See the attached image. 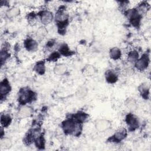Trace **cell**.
<instances>
[{"mask_svg":"<svg viewBox=\"0 0 151 151\" xmlns=\"http://www.w3.org/2000/svg\"><path fill=\"white\" fill-rule=\"evenodd\" d=\"M111 122L106 119H98L95 122V128L99 132H105L111 128Z\"/></svg>","mask_w":151,"mask_h":151,"instance_id":"obj_1","label":"cell"},{"mask_svg":"<svg viewBox=\"0 0 151 151\" xmlns=\"http://www.w3.org/2000/svg\"><path fill=\"white\" fill-rule=\"evenodd\" d=\"M149 63L148 57L146 55H143V56L139 60H137L136 61V67L139 70H144L147 67Z\"/></svg>","mask_w":151,"mask_h":151,"instance_id":"obj_2","label":"cell"},{"mask_svg":"<svg viewBox=\"0 0 151 151\" xmlns=\"http://www.w3.org/2000/svg\"><path fill=\"white\" fill-rule=\"evenodd\" d=\"M76 124L72 120H67L63 123V129L67 133H71L76 131Z\"/></svg>","mask_w":151,"mask_h":151,"instance_id":"obj_3","label":"cell"},{"mask_svg":"<svg viewBox=\"0 0 151 151\" xmlns=\"http://www.w3.org/2000/svg\"><path fill=\"white\" fill-rule=\"evenodd\" d=\"M53 18V14L50 11H43L41 15V20L43 24L46 25L50 24Z\"/></svg>","mask_w":151,"mask_h":151,"instance_id":"obj_4","label":"cell"},{"mask_svg":"<svg viewBox=\"0 0 151 151\" xmlns=\"http://www.w3.org/2000/svg\"><path fill=\"white\" fill-rule=\"evenodd\" d=\"M33 109L29 106H24L21 107L19 111V115L21 118H27L30 116L33 113Z\"/></svg>","mask_w":151,"mask_h":151,"instance_id":"obj_5","label":"cell"},{"mask_svg":"<svg viewBox=\"0 0 151 151\" xmlns=\"http://www.w3.org/2000/svg\"><path fill=\"white\" fill-rule=\"evenodd\" d=\"M67 70V66L64 64H58L54 68V72L57 75H63Z\"/></svg>","mask_w":151,"mask_h":151,"instance_id":"obj_6","label":"cell"},{"mask_svg":"<svg viewBox=\"0 0 151 151\" xmlns=\"http://www.w3.org/2000/svg\"><path fill=\"white\" fill-rule=\"evenodd\" d=\"M126 122L132 128H135L138 126V120L133 115H128L126 118Z\"/></svg>","mask_w":151,"mask_h":151,"instance_id":"obj_7","label":"cell"},{"mask_svg":"<svg viewBox=\"0 0 151 151\" xmlns=\"http://www.w3.org/2000/svg\"><path fill=\"white\" fill-rule=\"evenodd\" d=\"M87 92H88V90L86 87L81 86V87H80L79 89H77V90L76 92V95L78 98L81 99L86 96L87 94Z\"/></svg>","mask_w":151,"mask_h":151,"instance_id":"obj_8","label":"cell"},{"mask_svg":"<svg viewBox=\"0 0 151 151\" xmlns=\"http://www.w3.org/2000/svg\"><path fill=\"white\" fill-rule=\"evenodd\" d=\"M25 46H26V48L28 49V50L34 51L37 49L38 44L36 41L33 40H29L27 42Z\"/></svg>","mask_w":151,"mask_h":151,"instance_id":"obj_9","label":"cell"},{"mask_svg":"<svg viewBox=\"0 0 151 151\" xmlns=\"http://www.w3.org/2000/svg\"><path fill=\"white\" fill-rule=\"evenodd\" d=\"M126 136V131L125 129H122L118 131L115 135V138L118 141H120L123 139H124Z\"/></svg>","mask_w":151,"mask_h":151,"instance_id":"obj_10","label":"cell"},{"mask_svg":"<svg viewBox=\"0 0 151 151\" xmlns=\"http://www.w3.org/2000/svg\"><path fill=\"white\" fill-rule=\"evenodd\" d=\"M10 91V86L7 82H3L0 86V93L3 96L9 93Z\"/></svg>","mask_w":151,"mask_h":151,"instance_id":"obj_11","label":"cell"},{"mask_svg":"<svg viewBox=\"0 0 151 151\" xmlns=\"http://www.w3.org/2000/svg\"><path fill=\"white\" fill-rule=\"evenodd\" d=\"M110 56L115 60L119 59L121 56L120 50L117 47L113 48L112 49H111V51H110Z\"/></svg>","mask_w":151,"mask_h":151,"instance_id":"obj_12","label":"cell"},{"mask_svg":"<svg viewBox=\"0 0 151 151\" xmlns=\"http://www.w3.org/2000/svg\"><path fill=\"white\" fill-rule=\"evenodd\" d=\"M19 10L17 8H12L10 10H9L7 13H6V15L7 16L8 18H13V17H15L17 16H18L19 14Z\"/></svg>","mask_w":151,"mask_h":151,"instance_id":"obj_13","label":"cell"},{"mask_svg":"<svg viewBox=\"0 0 151 151\" xmlns=\"http://www.w3.org/2000/svg\"><path fill=\"white\" fill-rule=\"evenodd\" d=\"M11 145H12L11 141L9 139L4 138V139L1 140V148L2 149H6L10 148L11 147Z\"/></svg>","mask_w":151,"mask_h":151,"instance_id":"obj_14","label":"cell"},{"mask_svg":"<svg viewBox=\"0 0 151 151\" xmlns=\"http://www.w3.org/2000/svg\"><path fill=\"white\" fill-rule=\"evenodd\" d=\"M126 106L129 108V109L131 110V111H135L137 107L136 103L133 99H131L127 100Z\"/></svg>","mask_w":151,"mask_h":151,"instance_id":"obj_15","label":"cell"},{"mask_svg":"<svg viewBox=\"0 0 151 151\" xmlns=\"http://www.w3.org/2000/svg\"><path fill=\"white\" fill-rule=\"evenodd\" d=\"M106 79L110 83H114L117 80V77L113 73L108 72L106 74Z\"/></svg>","mask_w":151,"mask_h":151,"instance_id":"obj_16","label":"cell"},{"mask_svg":"<svg viewBox=\"0 0 151 151\" xmlns=\"http://www.w3.org/2000/svg\"><path fill=\"white\" fill-rule=\"evenodd\" d=\"M128 57L131 62H136L138 58V54L135 51H132L129 53Z\"/></svg>","mask_w":151,"mask_h":151,"instance_id":"obj_17","label":"cell"},{"mask_svg":"<svg viewBox=\"0 0 151 151\" xmlns=\"http://www.w3.org/2000/svg\"><path fill=\"white\" fill-rule=\"evenodd\" d=\"M36 70L40 74H42L45 71V66L43 63H38L36 66Z\"/></svg>","mask_w":151,"mask_h":151,"instance_id":"obj_18","label":"cell"},{"mask_svg":"<svg viewBox=\"0 0 151 151\" xmlns=\"http://www.w3.org/2000/svg\"><path fill=\"white\" fill-rule=\"evenodd\" d=\"M11 122V119L9 116H1V123L4 126H8Z\"/></svg>","mask_w":151,"mask_h":151,"instance_id":"obj_19","label":"cell"},{"mask_svg":"<svg viewBox=\"0 0 151 151\" xmlns=\"http://www.w3.org/2000/svg\"><path fill=\"white\" fill-rule=\"evenodd\" d=\"M60 51L63 55H67L68 53H69V50H68V47L66 44H64L61 46L60 49Z\"/></svg>","mask_w":151,"mask_h":151,"instance_id":"obj_20","label":"cell"},{"mask_svg":"<svg viewBox=\"0 0 151 151\" xmlns=\"http://www.w3.org/2000/svg\"><path fill=\"white\" fill-rule=\"evenodd\" d=\"M86 119V115L84 114V113H79L76 115V119L79 122H82L84 121Z\"/></svg>","mask_w":151,"mask_h":151,"instance_id":"obj_21","label":"cell"},{"mask_svg":"<svg viewBox=\"0 0 151 151\" xmlns=\"http://www.w3.org/2000/svg\"><path fill=\"white\" fill-rule=\"evenodd\" d=\"M46 34V30L43 27H41L37 31V36L40 37H43Z\"/></svg>","mask_w":151,"mask_h":151,"instance_id":"obj_22","label":"cell"},{"mask_svg":"<svg viewBox=\"0 0 151 151\" xmlns=\"http://www.w3.org/2000/svg\"><path fill=\"white\" fill-rule=\"evenodd\" d=\"M8 57V54L5 51H2L1 53V63H3L4 61L6 60V59Z\"/></svg>","mask_w":151,"mask_h":151,"instance_id":"obj_23","label":"cell"}]
</instances>
